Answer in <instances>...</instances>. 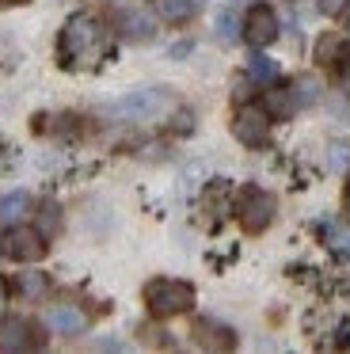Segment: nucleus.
<instances>
[{"label": "nucleus", "instance_id": "obj_1", "mask_svg": "<svg viewBox=\"0 0 350 354\" xmlns=\"http://www.w3.org/2000/svg\"><path fill=\"white\" fill-rule=\"evenodd\" d=\"M145 305L152 316H179L194 308V286L179 278H156L145 286Z\"/></svg>", "mask_w": 350, "mask_h": 354}, {"label": "nucleus", "instance_id": "obj_2", "mask_svg": "<svg viewBox=\"0 0 350 354\" xmlns=\"http://www.w3.org/2000/svg\"><path fill=\"white\" fill-rule=\"evenodd\" d=\"M99 35H103V27H99V19L91 16V12H76L73 19L65 24V31H61V65H76L80 57H88L91 50L99 46Z\"/></svg>", "mask_w": 350, "mask_h": 354}, {"label": "nucleus", "instance_id": "obj_3", "mask_svg": "<svg viewBox=\"0 0 350 354\" xmlns=\"http://www.w3.org/2000/svg\"><path fill=\"white\" fill-rule=\"evenodd\" d=\"M0 252L15 263H35L46 255V236L30 225H8L4 240H0Z\"/></svg>", "mask_w": 350, "mask_h": 354}, {"label": "nucleus", "instance_id": "obj_4", "mask_svg": "<svg viewBox=\"0 0 350 354\" xmlns=\"http://www.w3.org/2000/svg\"><path fill=\"white\" fill-rule=\"evenodd\" d=\"M274 209H278L274 194L259 191V187H248V191L240 194V206H236V217H240L243 232H263L266 225L274 221Z\"/></svg>", "mask_w": 350, "mask_h": 354}, {"label": "nucleus", "instance_id": "obj_5", "mask_svg": "<svg viewBox=\"0 0 350 354\" xmlns=\"http://www.w3.org/2000/svg\"><path fill=\"white\" fill-rule=\"evenodd\" d=\"M270 111L266 107H259V103H243L240 111H236V118H232V133H236V141H243V145H266L270 141Z\"/></svg>", "mask_w": 350, "mask_h": 354}, {"label": "nucleus", "instance_id": "obj_6", "mask_svg": "<svg viewBox=\"0 0 350 354\" xmlns=\"http://www.w3.org/2000/svg\"><path fill=\"white\" fill-rule=\"evenodd\" d=\"M243 39L255 50L270 46V42L278 39V16H274L270 4H255V8L248 12V19H243Z\"/></svg>", "mask_w": 350, "mask_h": 354}, {"label": "nucleus", "instance_id": "obj_7", "mask_svg": "<svg viewBox=\"0 0 350 354\" xmlns=\"http://www.w3.org/2000/svg\"><path fill=\"white\" fill-rule=\"evenodd\" d=\"M30 335L35 331H30V324L23 316H0V351H8V354L30 351V343H35Z\"/></svg>", "mask_w": 350, "mask_h": 354}, {"label": "nucleus", "instance_id": "obj_8", "mask_svg": "<svg viewBox=\"0 0 350 354\" xmlns=\"http://www.w3.org/2000/svg\"><path fill=\"white\" fill-rule=\"evenodd\" d=\"M46 324H50L57 335H80V331L88 328V316H84L76 305H50Z\"/></svg>", "mask_w": 350, "mask_h": 354}, {"label": "nucleus", "instance_id": "obj_9", "mask_svg": "<svg viewBox=\"0 0 350 354\" xmlns=\"http://www.w3.org/2000/svg\"><path fill=\"white\" fill-rule=\"evenodd\" d=\"M160 107H167L164 88H141V92L126 95V100L118 103V111H126V115H156Z\"/></svg>", "mask_w": 350, "mask_h": 354}, {"label": "nucleus", "instance_id": "obj_10", "mask_svg": "<svg viewBox=\"0 0 350 354\" xmlns=\"http://www.w3.org/2000/svg\"><path fill=\"white\" fill-rule=\"evenodd\" d=\"M194 339L205 346V351H232L236 346L232 328H225V324H217V320H198L194 324Z\"/></svg>", "mask_w": 350, "mask_h": 354}, {"label": "nucleus", "instance_id": "obj_11", "mask_svg": "<svg viewBox=\"0 0 350 354\" xmlns=\"http://www.w3.org/2000/svg\"><path fill=\"white\" fill-rule=\"evenodd\" d=\"M118 27H122V39H129V42H149L152 39V16H145V12H126Z\"/></svg>", "mask_w": 350, "mask_h": 354}, {"label": "nucleus", "instance_id": "obj_12", "mask_svg": "<svg viewBox=\"0 0 350 354\" xmlns=\"http://www.w3.org/2000/svg\"><path fill=\"white\" fill-rule=\"evenodd\" d=\"M152 8L164 24H187L194 16V0H152Z\"/></svg>", "mask_w": 350, "mask_h": 354}, {"label": "nucleus", "instance_id": "obj_13", "mask_svg": "<svg viewBox=\"0 0 350 354\" xmlns=\"http://www.w3.org/2000/svg\"><path fill=\"white\" fill-rule=\"evenodd\" d=\"M30 209V198L23 191H12V194H4L0 198V225H15L23 214Z\"/></svg>", "mask_w": 350, "mask_h": 354}, {"label": "nucleus", "instance_id": "obj_14", "mask_svg": "<svg viewBox=\"0 0 350 354\" xmlns=\"http://www.w3.org/2000/svg\"><path fill=\"white\" fill-rule=\"evenodd\" d=\"M293 107H297V103H293V95H289L286 88H278V92L266 95V111H270V118H289V115H293Z\"/></svg>", "mask_w": 350, "mask_h": 354}, {"label": "nucleus", "instance_id": "obj_15", "mask_svg": "<svg viewBox=\"0 0 350 354\" xmlns=\"http://www.w3.org/2000/svg\"><path fill=\"white\" fill-rule=\"evenodd\" d=\"M15 290H19L23 297H42V293H46V274H38V270H27V274L15 278Z\"/></svg>", "mask_w": 350, "mask_h": 354}, {"label": "nucleus", "instance_id": "obj_16", "mask_svg": "<svg viewBox=\"0 0 350 354\" xmlns=\"http://www.w3.org/2000/svg\"><path fill=\"white\" fill-rule=\"evenodd\" d=\"M57 229H61L57 202H42V209H38V232H42V236H53Z\"/></svg>", "mask_w": 350, "mask_h": 354}, {"label": "nucleus", "instance_id": "obj_17", "mask_svg": "<svg viewBox=\"0 0 350 354\" xmlns=\"http://www.w3.org/2000/svg\"><path fill=\"white\" fill-rule=\"evenodd\" d=\"M248 73H251L255 80H274V77H278V65H274L270 57L255 54V57H251V65H248Z\"/></svg>", "mask_w": 350, "mask_h": 354}, {"label": "nucleus", "instance_id": "obj_18", "mask_svg": "<svg viewBox=\"0 0 350 354\" xmlns=\"http://www.w3.org/2000/svg\"><path fill=\"white\" fill-rule=\"evenodd\" d=\"M327 153H331V168H335V171H347V168H350V145L335 141V145L327 149Z\"/></svg>", "mask_w": 350, "mask_h": 354}, {"label": "nucleus", "instance_id": "obj_19", "mask_svg": "<svg viewBox=\"0 0 350 354\" xmlns=\"http://www.w3.org/2000/svg\"><path fill=\"white\" fill-rule=\"evenodd\" d=\"M335 54H339V39H335V35H324V39L316 42V62H331Z\"/></svg>", "mask_w": 350, "mask_h": 354}, {"label": "nucleus", "instance_id": "obj_20", "mask_svg": "<svg viewBox=\"0 0 350 354\" xmlns=\"http://www.w3.org/2000/svg\"><path fill=\"white\" fill-rule=\"evenodd\" d=\"M217 35H221L225 42H232V39H236V19L228 16V12H221V16H217Z\"/></svg>", "mask_w": 350, "mask_h": 354}, {"label": "nucleus", "instance_id": "obj_21", "mask_svg": "<svg viewBox=\"0 0 350 354\" xmlns=\"http://www.w3.org/2000/svg\"><path fill=\"white\" fill-rule=\"evenodd\" d=\"M342 4H347V0H320V12H324V16H339Z\"/></svg>", "mask_w": 350, "mask_h": 354}, {"label": "nucleus", "instance_id": "obj_22", "mask_svg": "<svg viewBox=\"0 0 350 354\" xmlns=\"http://www.w3.org/2000/svg\"><path fill=\"white\" fill-rule=\"evenodd\" d=\"M4 297H8V290H4V282H0V305H4Z\"/></svg>", "mask_w": 350, "mask_h": 354}, {"label": "nucleus", "instance_id": "obj_23", "mask_svg": "<svg viewBox=\"0 0 350 354\" xmlns=\"http://www.w3.org/2000/svg\"><path fill=\"white\" fill-rule=\"evenodd\" d=\"M347 35H350V19H347Z\"/></svg>", "mask_w": 350, "mask_h": 354}]
</instances>
